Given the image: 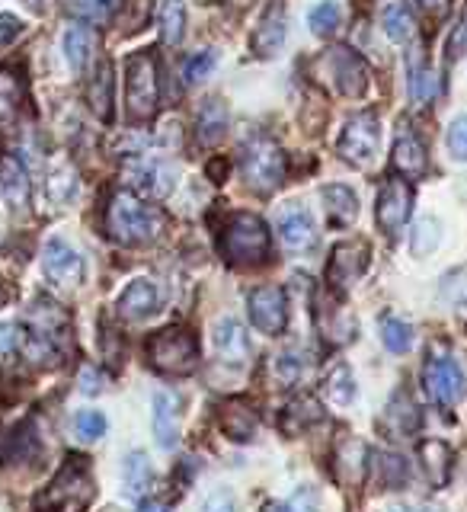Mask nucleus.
Masks as SVG:
<instances>
[{
  "mask_svg": "<svg viewBox=\"0 0 467 512\" xmlns=\"http://www.w3.org/2000/svg\"><path fill=\"white\" fill-rule=\"evenodd\" d=\"M106 228L119 244H148L160 231H164V212L154 205H144L135 192L119 189L112 192V199L106 205Z\"/></svg>",
  "mask_w": 467,
  "mask_h": 512,
  "instance_id": "f257e3e1",
  "label": "nucleus"
},
{
  "mask_svg": "<svg viewBox=\"0 0 467 512\" xmlns=\"http://www.w3.org/2000/svg\"><path fill=\"white\" fill-rule=\"evenodd\" d=\"M221 253L234 266H253L269 256V228L260 215L234 212L221 231Z\"/></svg>",
  "mask_w": 467,
  "mask_h": 512,
  "instance_id": "f03ea898",
  "label": "nucleus"
},
{
  "mask_svg": "<svg viewBox=\"0 0 467 512\" xmlns=\"http://www.w3.org/2000/svg\"><path fill=\"white\" fill-rule=\"evenodd\" d=\"M148 359L160 375H192L199 368V340L183 327H167L148 340Z\"/></svg>",
  "mask_w": 467,
  "mask_h": 512,
  "instance_id": "7ed1b4c3",
  "label": "nucleus"
},
{
  "mask_svg": "<svg viewBox=\"0 0 467 512\" xmlns=\"http://www.w3.org/2000/svg\"><path fill=\"white\" fill-rule=\"evenodd\" d=\"M125 109L141 125L157 116V58L151 52H135L125 61Z\"/></svg>",
  "mask_w": 467,
  "mask_h": 512,
  "instance_id": "20e7f679",
  "label": "nucleus"
},
{
  "mask_svg": "<svg viewBox=\"0 0 467 512\" xmlns=\"http://www.w3.org/2000/svg\"><path fill=\"white\" fill-rule=\"evenodd\" d=\"M311 68L317 77H327L330 90H336L340 96H349V100H359V96L368 90V77H372L368 74V64L346 45L327 48Z\"/></svg>",
  "mask_w": 467,
  "mask_h": 512,
  "instance_id": "39448f33",
  "label": "nucleus"
},
{
  "mask_svg": "<svg viewBox=\"0 0 467 512\" xmlns=\"http://www.w3.org/2000/svg\"><path fill=\"white\" fill-rule=\"evenodd\" d=\"M96 496L87 458H68L45 490V503L55 512H84Z\"/></svg>",
  "mask_w": 467,
  "mask_h": 512,
  "instance_id": "423d86ee",
  "label": "nucleus"
},
{
  "mask_svg": "<svg viewBox=\"0 0 467 512\" xmlns=\"http://www.w3.org/2000/svg\"><path fill=\"white\" fill-rule=\"evenodd\" d=\"M240 167H244L247 186L256 192H272L285 180V154L269 135H253L244 144Z\"/></svg>",
  "mask_w": 467,
  "mask_h": 512,
  "instance_id": "0eeeda50",
  "label": "nucleus"
},
{
  "mask_svg": "<svg viewBox=\"0 0 467 512\" xmlns=\"http://www.w3.org/2000/svg\"><path fill=\"white\" fill-rule=\"evenodd\" d=\"M336 154H340L346 164L352 167H368L378 154V116L372 109L356 112L340 135V144H336Z\"/></svg>",
  "mask_w": 467,
  "mask_h": 512,
  "instance_id": "6e6552de",
  "label": "nucleus"
},
{
  "mask_svg": "<svg viewBox=\"0 0 467 512\" xmlns=\"http://www.w3.org/2000/svg\"><path fill=\"white\" fill-rule=\"evenodd\" d=\"M253 327L266 336H279L288 324V295L282 285H260L247 295Z\"/></svg>",
  "mask_w": 467,
  "mask_h": 512,
  "instance_id": "1a4fd4ad",
  "label": "nucleus"
},
{
  "mask_svg": "<svg viewBox=\"0 0 467 512\" xmlns=\"http://www.w3.org/2000/svg\"><path fill=\"white\" fill-rule=\"evenodd\" d=\"M423 391L429 394L432 404L455 407L464 397V372L455 359L432 356L423 368Z\"/></svg>",
  "mask_w": 467,
  "mask_h": 512,
  "instance_id": "9d476101",
  "label": "nucleus"
},
{
  "mask_svg": "<svg viewBox=\"0 0 467 512\" xmlns=\"http://www.w3.org/2000/svg\"><path fill=\"white\" fill-rule=\"evenodd\" d=\"M368 253H372L368 240H343V244L333 247L330 266H327V279L333 292L343 295L362 279V272L368 269Z\"/></svg>",
  "mask_w": 467,
  "mask_h": 512,
  "instance_id": "9b49d317",
  "label": "nucleus"
},
{
  "mask_svg": "<svg viewBox=\"0 0 467 512\" xmlns=\"http://www.w3.org/2000/svg\"><path fill=\"white\" fill-rule=\"evenodd\" d=\"M410 208H413V186L400 176H391L384 180V186L378 189V224L388 237H397L407 228L410 221Z\"/></svg>",
  "mask_w": 467,
  "mask_h": 512,
  "instance_id": "f8f14e48",
  "label": "nucleus"
},
{
  "mask_svg": "<svg viewBox=\"0 0 467 512\" xmlns=\"http://www.w3.org/2000/svg\"><path fill=\"white\" fill-rule=\"evenodd\" d=\"M42 269L55 285H80L87 276V263L64 237H48L42 250Z\"/></svg>",
  "mask_w": 467,
  "mask_h": 512,
  "instance_id": "ddd939ff",
  "label": "nucleus"
},
{
  "mask_svg": "<svg viewBox=\"0 0 467 512\" xmlns=\"http://www.w3.org/2000/svg\"><path fill=\"white\" fill-rule=\"evenodd\" d=\"M288 39V7L285 0H269V7L260 16V26L253 32V52L272 58Z\"/></svg>",
  "mask_w": 467,
  "mask_h": 512,
  "instance_id": "4468645a",
  "label": "nucleus"
},
{
  "mask_svg": "<svg viewBox=\"0 0 467 512\" xmlns=\"http://www.w3.org/2000/svg\"><path fill=\"white\" fill-rule=\"evenodd\" d=\"M160 308H164V292L148 279H135L132 285H125V292L119 295V314L125 320H132V324L151 320Z\"/></svg>",
  "mask_w": 467,
  "mask_h": 512,
  "instance_id": "2eb2a0df",
  "label": "nucleus"
},
{
  "mask_svg": "<svg viewBox=\"0 0 467 512\" xmlns=\"http://www.w3.org/2000/svg\"><path fill=\"white\" fill-rule=\"evenodd\" d=\"M276 228H279V240L288 250H308V247H314V240H317L314 218L304 212L298 202L282 208L279 218H276Z\"/></svg>",
  "mask_w": 467,
  "mask_h": 512,
  "instance_id": "dca6fc26",
  "label": "nucleus"
},
{
  "mask_svg": "<svg viewBox=\"0 0 467 512\" xmlns=\"http://www.w3.org/2000/svg\"><path fill=\"white\" fill-rule=\"evenodd\" d=\"M368 455L372 452H368V445L362 439H343L333 458L336 480L346 487H362V480L368 474Z\"/></svg>",
  "mask_w": 467,
  "mask_h": 512,
  "instance_id": "f3484780",
  "label": "nucleus"
},
{
  "mask_svg": "<svg viewBox=\"0 0 467 512\" xmlns=\"http://www.w3.org/2000/svg\"><path fill=\"white\" fill-rule=\"evenodd\" d=\"M391 160H394V167L410 176V180H420V176L426 173L429 167V157H426V144L423 138L410 132L407 125H400V132L394 138V151H391Z\"/></svg>",
  "mask_w": 467,
  "mask_h": 512,
  "instance_id": "a211bd4d",
  "label": "nucleus"
},
{
  "mask_svg": "<svg viewBox=\"0 0 467 512\" xmlns=\"http://www.w3.org/2000/svg\"><path fill=\"white\" fill-rule=\"evenodd\" d=\"M154 439L167 452L180 442V397L170 391L154 394Z\"/></svg>",
  "mask_w": 467,
  "mask_h": 512,
  "instance_id": "6ab92c4d",
  "label": "nucleus"
},
{
  "mask_svg": "<svg viewBox=\"0 0 467 512\" xmlns=\"http://www.w3.org/2000/svg\"><path fill=\"white\" fill-rule=\"evenodd\" d=\"M212 340H215V352L228 365H244L250 359V340H247L244 327H240L234 317H221L218 320Z\"/></svg>",
  "mask_w": 467,
  "mask_h": 512,
  "instance_id": "aec40b11",
  "label": "nucleus"
},
{
  "mask_svg": "<svg viewBox=\"0 0 467 512\" xmlns=\"http://www.w3.org/2000/svg\"><path fill=\"white\" fill-rule=\"evenodd\" d=\"M128 183L144 192V196L164 199L173 189V173L164 164H157V160H135L132 170H128Z\"/></svg>",
  "mask_w": 467,
  "mask_h": 512,
  "instance_id": "412c9836",
  "label": "nucleus"
},
{
  "mask_svg": "<svg viewBox=\"0 0 467 512\" xmlns=\"http://www.w3.org/2000/svg\"><path fill=\"white\" fill-rule=\"evenodd\" d=\"M224 135H228V106L218 96H212V100L202 103L196 116V138L202 148H215V144L224 141Z\"/></svg>",
  "mask_w": 467,
  "mask_h": 512,
  "instance_id": "4be33fe9",
  "label": "nucleus"
},
{
  "mask_svg": "<svg viewBox=\"0 0 467 512\" xmlns=\"http://www.w3.org/2000/svg\"><path fill=\"white\" fill-rule=\"evenodd\" d=\"M420 461L423 471L436 487H445L448 477H452V448L442 439H426L420 442Z\"/></svg>",
  "mask_w": 467,
  "mask_h": 512,
  "instance_id": "5701e85b",
  "label": "nucleus"
},
{
  "mask_svg": "<svg viewBox=\"0 0 467 512\" xmlns=\"http://www.w3.org/2000/svg\"><path fill=\"white\" fill-rule=\"evenodd\" d=\"M0 192H4V199L10 202V208H26L29 202V176L23 170L20 160L13 157H4L0 160Z\"/></svg>",
  "mask_w": 467,
  "mask_h": 512,
  "instance_id": "b1692460",
  "label": "nucleus"
},
{
  "mask_svg": "<svg viewBox=\"0 0 467 512\" xmlns=\"http://www.w3.org/2000/svg\"><path fill=\"white\" fill-rule=\"evenodd\" d=\"M320 196H324L330 221L336 224V228H346V224L356 221V215H359V199H356V192H352L349 186H343V183L324 186V192H320Z\"/></svg>",
  "mask_w": 467,
  "mask_h": 512,
  "instance_id": "393cba45",
  "label": "nucleus"
},
{
  "mask_svg": "<svg viewBox=\"0 0 467 512\" xmlns=\"http://www.w3.org/2000/svg\"><path fill=\"white\" fill-rule=\"evenodd\" d=\"M439 90H442V77L432 71L420 55H416V61L410 58V100L429 106L439 96Z\"/></svg>",
  "mask_w": 467,
  "mask_h": 512,
  "instance_id": "a878e982",
  "label": "nucleus"
},
{
  "mask_svg": "<svg viewBox=\"0 0 467 512\" xmlns=\"http://www.w3.org/2000/svg\"><path fill=\"white\" fill-rule=\"evenodd\" d=\"M384 420H388V429L394 432L397 439H407L416 432V426H420V410H416L410 394L397 391L394 400L388 404V416H384Z\"/></svg>",
  "mask_w": 467,
  "mask_h": 512,
  "instance_id": "bb28decb",
  "label": "nucleus"
},
{
  "mask_svg": "<svg viewBox=\"0 0 467 512\" xmlns=\"http://www.w3.org/2000/svg\"><path fill=\"white\" fill-rule=\"evenodd\" d=\"M64 58H68L74 74H84L93 61V32L87 26H71L64 32Z\"/></svg>",
  "mask_w": 467,
  "mask_h": 512,
  "instance_id": "cd10ccee",
  "label": "nucleus"
},
{
  "mask_svg": "<svg viewBox=\"0 0 467 512\" xmlns=\"http://www.w3.org/2000/svg\"><path fill=\"white\" fill-rule=\"evenodd\" d=\"M218 426L224 429V436L237 439V442H250L256 436V416L240 404H221Z\"/></svg>",
  "mask_w": 467,
  "mask_h": 512,
  "instance_id": "c85d7f7f",
  "label": "nucleus"
},
{
  "mask_svg": "<svg viewBox=\"0 0 467 512\" xmlns=\"http://www.w3.org/2000/svg\"><path fill=\"white\" fill-rule=\"evenodd\" d=\"M87 100H90V109L96 112V119H103V122L112 119V64L109 61L96 64V74L90 80Z\"/></svg>",
  "mask_w": 467,
  "mask_h": 512,
  "instance_id": "c756f323",
  "label": "nucleus"
},
{
  "mask_svg": "<svg viewBox=\"0 0 467 512\" xmlns=\"http://www.w3.org/2000/svg\"><path fill=\"white\" fill-rule=\"evenodd\" d=\"M157 29L164 45H180L186 36V4L183 0H164L157 10Z\"/></svg>",
  "mask_w": 467,
  "mask_h": 512,
  "instance_id": "7c9ffc66",
  "label": "nucleus"
},
{
  "mask_svg": "<svg viewBox=\"0 0 467 512\" xmlns=\"http://www.w3.org/2000/svg\"><path fill=\"white\" fill-rule=\"evenodd\" d=\"M381 32L391 42H407L413 36V13L404 0H391L381 10Z\"/></svg>",
  "mask_w": 467,
  "mask_h": 512,
  "instance_id": "2f4dec72",
  "label": "nucleus"
},
{
  "mask_svg": "<svg viewBox=\"0 0 467 512\" xmlns=\"http://www.w3.org/2000/svg\"><path fill=\"white\" fill-rule=\"evenodd\" d=\"M20 96L23 87L10 71H0V132L13 128L16 116H20Z\"/></svg>",
  "mask_w": 467,
  "mask_h": 512,
  "instance_id": "473e14b6",
  "label": "nucleus"
},
{
  "mask_svg": "<svg viewBox=\"0 0 467 512\" xmlns=\"http://www.w3.org/2000/svg\"><path fill=\"white\" fill-rule=\"evenodd\" d=\"M122 0H68V10L84 23H96V26H106L112 23Z\"/></svg>",
  "mask_w": 467,
  "mask_h": 512,
  "instance_id": "72a5a7b5",
  "label": "nucleus"
},
{
  "mask_svg": "<svg viewBox=\"0 0 467 512\" xmlns=\"http://www.w3.org/2000/svg\"><path fill=\"white\" fill-rule=\"evenodd\" d=\"M324 420V410H320V404L314 397H298L292 407L285 410L282 416V426L288 432H301V429H308L311 423H320Z\"/></svg>",
  "mask_w": 467,
  "mask_h": 512,
  "instance_id": "f704fd0d",
  "label": "nucleus"
},
{
  "mask_svg": "<svg viewBox=\"0 0 467 512\" xmlns=\"http://www.w3.org/2000/svg\"><path fill=\"white\" fill-rule=\"evenodd\" d=\"M340 23H343V7L336 0H320V4L308 10V26L317 36H333Z\"/></svg>",
  "mask_w": 467,
  "mask_h": 512,
  "instance_id": "c9c22d12",
  "label": "nucleus"
},
{
  "mask_svg": "<svg viewBox=\"0 0 467 512\" xmlns=\"http://www.w3.org/2000/svg\"><path fill=\"white\" fill-rule=\"evenodd\" d=\"M74 189H77V173L71 164H55L52 173H48V199H52L55 205H64L71 196H74Z\"/></svg>",
  "mask_w": 467,
  "mask_h": 512,
  "instance_id": "e433bc0d",
  "label": "nucleus"
},
{
  "mask_svg": "<svg viewBox=\"0 0 467 512\" xmlns=\"http://www.w3.org/2000/svg\"><path fill=\"white\" fill-rule=\"evenodd\" d=\"M71 429H74V436L80 442H96L100 436H106L109 423H106V416L100 410H77L71 416Z\"/></svg>",
  "mask_w": 467,
  "mask_h": 512,
  "instance_id": "4c0bfd02",
  "label": "nucleus"
},
{
  "mask_svg": "<svg viewBox=\"0 0 467 512\" xmlns=\"http://www.w3.org/2000/svg\"><path fill=\"white\" fill-rule=\"evenodd\" d=\"M439 240H442V224H439L436 218H432V215H426V218L416 221L413 240H410V250H413L416 256H429L432 250L439 247Z\"/></svg>",
  "mask_w": 467,
  "mask_h": 512,
  "instance_id": "58836bf2",
  "label": "nucleus"
},
{
  "mask_svg": "<svg viewBox=\"0 0 467 512\" xmlns=\"http://www.w3.org/2000/svg\"><path fill=\"white\" fill-rule=\"evenodd\" d=\"M148 480H151V464H148V458H144L141 452L128 455V458H125V468H122L125 493H128V496H138L144 487H148Z\"/></svg>",
  "mask_w": 467,
  "mask_h": 512,
  "instance_id": "ea45409f",
  "label": "nucleus"
},
{
  "mask_svg": "<svg viewBox=\"0 0 467 512\" xmlns=\"http://www.w3.org/2000/svg\"><path fill=\"white\" fill-rule=\"evenodd\" d=\"M381 343L388 346L391 352H407L413 346V327L404 324V320H397V317H381Z\"/></svg>",
  "mask_w": 467,
  "mask_h": 512,
  "instance_id": "a19ab883",
  "label": "nucleus"
},
{
  "mask_svg": "<svg viewBox=\"0 0 467 512\" xmlns=\"http://www.w3.org/2000/svg\"><path fill=\"white\" fill-rule=\"evenodd\" d=\"M327 397L333 400V404H340V407H346L349 400L356 397V378H352L349 365L340 362L330 372V378H327Z\"/></svg>",
  "mask_w": 467,
  "mask_h": 512,
  "instance_id": "79ce46f5",
  "label": "nucleus"
},
{
  "mask_svg": "<svg viewBox=\"0 0 467 512\" xmlns=\"http://www.w3.org/2000/svg\"><path fill=\"white\" fill-rule=\"evenodd\" d=\"M381 461V480L388 487H394V490H400L410 480V464H407V458L404 455H381L378 458Z\"/></svg>",
  "mask_w": 467,
  "mask_h": 512,
  "instance_id": "37998d69",
  "label": "nucleus"
},
{
  "mask_svg": "<svg viewBox=\"0 0 467 512\" xmlns=\"http://www.w3.org/2000/svg\"><path fill=\"white\" fill-rule=\"evenodd\" d=\"M285 512H320V493L314 487H301L285 503Z\"/></svg>",
  "mask_w": 467,
  "mask_h": 512,
  "instance_id": "c03bdc74",
  "label": "nucleus"
},
{
  "mask_svg": "<svg viewBox=\"0 0 467 512\" xmlns=\"http://www.w3.org/2000/svg\"><path fill=\"white\" fill-rule=\"evenodd\" d=\"M448 151L455 160H467V116L455 119L448 128Z\"/></svg>",
  "mask_w": 467,
  "mask_h": 512,
  "instance_id": "a18cd8bd",
  "label": "nucleus"
},
{
  "mask_svg": "<svg viewBox=\"0 0 467 512\" xmlns=\"http://www.w3.org/2000/svg\"><path fill=\"white\" fill-rule=\"evenodd\" d=\"M215 64H218V55L215 52H202L189 61V68H186V80L189 84H199V80H205L208 74L215 71Z\"/></svg>",
  "mask_w": 467,
  "mask_h": 512,
  "instance_id": "49530a36",
  "label": "nucleus"
},
{
  "mask_svg": "<svg viewBox=\"0 0 467 512\" xmlns=\"http://www.w3.org/2000/svg\"><path fill=\"white\" fill-rule=\"evenodd\" d=\"M20 340H23V333L16 324H4L0 327V359H10L16 349H20Z\"/></svg>",
  "mask_w": 467,
  "mask_h": 512,
  "instance_id": "de8ad7c7",
  "label": "nucleus"
},
{
  "mask_svg": "<svg viewBox=\"0 0 467 512\" xmlns=\"http://www.w3.org/2000/svg\"><path fill=\"white\" fill-rule=\"evenodd\" d=\"M461 55H467V16H461V23L452 32V39H448V58L455 61Z\"/></svg>",
  "mask_w": 467,
  "mask_h": 512,
  "instance_id": "09e8293b",
  "label": "nucleus"
},
{
  "mask_svg": "<svg viewBox=\"0 0 467 512\" xmlns=\"http://www.w3.org/2000/svg\"><path fill=\"white\" fill-rule=\"evenodd\" d=\"M20 32H23V23L16 20L13 13H0V48L10 45L16 36H20Z\"/></svg>",
  "mask_w": 467,
  "mask_h": 512,
  "instance_id": "8fccbe9b",
  "label": "nucleus"
},
{
  "mask_svg": "<svg viewBox=\"0 0 467 512\" xmlns=\"http://www.w3.org/2000/svg\"><path fill=\"white\" fill-rule=\"evenodd\" d=\"M298 372H301V365H298V359L295 356H282L276 359V375H279V381H285V384H292L295 378H298Z\"/></svg>",
  "mask_w": 467,
  "mask_h": 512,
  "instance_id": "3c124183",
  "label": "nucleus"
},
{
  "mask_svg": "<svg viewBox=\"0 0 467 512\" xmlns=\"http://www.w3.org/2000/svg\"><path fill=\"white\" fill-rule=\"evenodd\" d=\"M80 388H84V394L103 391V375L96 372V368H84V372H80Z\"/></svg>",
  "mask_w": 467,
  "mask_h": 512,
  "instance_id": "603ef678",
  "label": "nucleus"
},
{
  "mask_svg": "<svg viewBox=\"0 0 467 512\" xmlns=\"http://www.w3.org/2000/svg\"><path fill=\"white\" fill-rule=\"evenodd\" d=\"M420 4H423L429 13H439V16H442V13L448 10V4H452V0H420Z\"/></svg>",
  "mask_w": 467,
  "mask_h": 512,
  "instance_id": "864d4df0",
  "label": "nucleus"
},
{
  "mask_svg": "<svg viewBox=\"0 0 467 512\" xmlns=\"http://www.w3.org/2000/svg\"><path fill=\"white\" fill-rule=\"evenodd\" d=\"M138 512H170V506L167 503H157V500H144L138 506Z\"/></svg>",
  "mask_w": 467,
  "mask_h": 512,
  "instance_id": "5fc2aeb1",
  "label": "nucleus"
},
{
  "mask_svg": "<svg viewBox=\"0 0 467 512\" xmlns=\"http://www.w3.org/2000/svg\"><path fill=\"white\" fill-rule=\"evenodd\" d=\"M394 512H442L439 506H407V509H394Z\"/></svg>",
  "mask_w": 467,
  "mask_h": 512,
  "instance_id": "6e6d98bb",
  "label": "nucleus"
},
{
  "mask_svg": "<svg viewBox=\"0 0 467 512\" xmlns=\"http://www.w3.org/2000/svg\"><path fill=\"white\" fill-rule=\"evenodd\" d=\"M26 7H32V10H42V0H23Z\"/></svg>",
  "mask_w": 467,
  "mask_h": 512,
  "instance_id": "4d7b16f0",
  "label": "nucleus"
},
{
  "mask_svg": "<svg viewBox=\"0 0 467 512\" xmlns=\"http://www.w3.org/2000/svg\"><path fill=\"white\" fill-rule=\"evenodd\" d=\"M263 512H285V506H276V503H269V506H266Z\"/></svg>",
  "mask_w": 467,
  "mask_h": 512,
  "instance_id": "13d9d810",
  "label": "nucleus"
}]
</instances>
